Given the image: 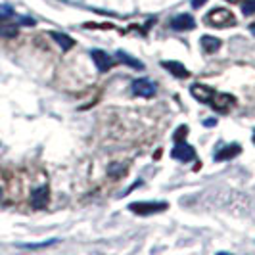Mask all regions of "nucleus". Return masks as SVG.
<instances>
[{
	"label": "nucleus",
	"mask_w": 255,
	"mask_h": 255,
	"mask_svg": "<svg viewBox=\"0 0 255 255\" xmlns=\"http://www.w3.org/2000/svg\"><path fill=\"white\" fill-rule=\"evenodd\" d=\"M50 37L62 46V50L64 52H67L69 48H73L75 46V40L69 37V35H65V33H56V31H52L50 33Z\"/></svg>",
	"instance_id": "nucleus-14"
},
{
	"label": "nucleus",
	"mask_w": 255,
	"mask_h": 255,
	"mask_svg": "<svg viewBox=\"0 0 255 255\" xmlns=\"http://www.w3.org/2000/svg\"><path fill=\"white\" fill-rule=\"evenodd\" d=\"M48 200H50V190L48 186H40L37 190L31 194V205L35 209H44L48 205Z\"/></svg>",
	"instance_id": "nucleus-8"
},
{
	"label": "nucleus",
	"mask_w": 255,
	"mask_h": 255,
	"mask_svg": "<svg viewBox=\"0 0 255 255\" xmlns=\"http://www.w3.org/2000/svg\"><path fill=\"white\" fill-rule=\"evenodd\" d=\"M128 209L136 215H153L169 209V204L167 202H132L128 205Z\"/></svg>",
	"instance_id": "nucleus-2"
},
{
	"label": "nucleus",
	"mask_w": 255,
	"mask_h": 255,
	"mask_svg": "<svg viewBox=\"0 0 255 255\" xmlns=\"http://www.w3.org/2000/svg\"><path fill=\"white\" fill-rule=\"evenodd\" d=\"M56 240H48V242L44 244H21L19 248H27V250H35V248H46V246H50V244H54Z\"/></svg>",
	"instance_id": "nucleus-20"
},
{
	"label": "nucleus",
	"mask_w": 255,
	"mask_h": 255,
	"mask_svg": "<svg viewBox=\"0 0 255 255\" xmlns=\"http://www.w3.org/2000/svg\"><path fill=\"white\" fill-rule=\"evenodd\" d=\"M17 33H19V29L15 23H8L6 19L0 21V37L2 38H13L17 37Z\"/></svg>",
	"instance_id": "nucleus-15"
},
{
	"label": "nucleus",
	"mask_w": 255,
	"mask_h": 255,
	"mask_svg": "<svg viewBox=\"0 0 255 255\" xmlns=\"http://www.w3.org/2000/svg\"><path fill=\"white\" fill-rule=\"evenodd\" d=\"M171 155H173L175 159H179V161L188 163V161H192V159L196 157V152H194V148H192L190 144H186L184 140H177L175 148L171 150Z\"/></svg>",
	"instance_id": "nucleus-5"
},
{
	"label": "nucleus",
	"mask_w": 255,
	"mask_h": 255,
	"mask_svg": "<svg viewBox=\"0 0 255 255\" xmlns=\"http://www.w3.org/2000/svg\"><path fill=\"white\" fill-rule=\"evenodd\" d=\"M90 56H92V60H94V64H96V67H98V71H100V73L110 71V69L117 64V60L112 58L108 52H104V50H92L90 52Z\"/></svg>",
	"instance_id": "nucleus-4"
},
{
	"label": "nucleus",
	"mask_w": 255,
	"mask_h": 255,
	"mask_svg": "<svg viewBox=\"0 0 255 255\" xmlns=\"http://www.w3.org/2000/svg\"><path fill=\"white\" fill-rule=\"evenodd\" d=\"M10 17H13V8L8 6V4H2L0 6V21L2 19H10Z\"/></svg>",
	"instance_id": "nucleus-17"
},
{
	"label": "nucleus",
	"mask_w": 255,
	"mask_h": 255,
	"mask_svg": "<svg viewBox=\"0 0 255 255\" xmlns=\"http://www.w3.org/2000/svg\"><path fill=\"white\" fill-rule=\"evenodd\" d=\"M250 31H252V33L255 35V23H252V25H250Z\"/></svg>",
	"instance_id": "nucleus-24"
},
{
	"label": "nucleus",
	"mask_w": 255,
	"mask_h": 255,
	"mask_svg": "<svg viewBox=\"0 0 255 255\" xmlns=\"http://www.w3.org/2000/svg\"><path fill=\"white\" fill-rule=\"evenodd\" d=\"M252 140H254V144H255V130H254V136H252Z\"/></svg>",
	"instance_id": "nucleus-25"
},
{
	"label": "nucleus",
	"mask_w": 255,
	"mask_h": 255,
	"mask_svg": "<svg viewBox=\"0 0 255 255\" xmlns=\"http://www.w3.org/2000/svg\"><path fill=\"white\" fill-rule=\"evenodd\" d=\"M125 171H127V167H125V165H123V167H117L115 163L112 167H110V169H108V173H110L112 177H114V175H117V177H119V175H123Z\"/></svg>",
	"instance_id": "nucleus-19"
},
{
	"label": "nucleus",
	"mask_w": 255,
	"mask_h": 255,
	"mask_svg": "<svg viewBox=\"0 0 255 255\" xmlns=\"http://www.w3.org/2000/svg\"><path fill=\"white\" fill-rule=\"evenodd\" d=\"M186 132H188V127H186V125H180V127L177 128V132H175V142H177V140H184Z\"/></svg>",
	"instance_id": "nucleus-18"
},
{
	"label": "nucleus",
	"mask_w": 255,
	"mask_h": 255,
	"mask_svg": "<svg viewBox=\"0 0 255 255\" xmlns=\"http://www.w3.org/2000/svg\"><path fill=\"white\" fill-rule=\"evenodd\" d=\"M215 123H217L215 119H205V121H204V125H205V127H213Z\"/></svg>",
	"instance_id": "nucleus-22"
},
{
	"label": "nucleus",
	"mask_w": 255,
	"mask_h": 255,
	"mask_svg": "<svg viewBox=\"0 0 255 255\" xmlns=\"http://www.w3.org/2000/svg\"><path fill=\"white\" fill-rule=\"evenodd\" d=\"M236 102V98L234 96H230V94H221V92H215V96H213V100H211V108L213 110H217L219 114H225V112H229L230 106H234Z\"/></svg>",
	"instance_id": "nucleus-7"
},
{
	"label": "nucleus",
	"mask_w": 255,
	"mask_h": 255,
	"mask_svg": "<svg viewBox=\"0 0 255 255\" xmlns=\"http://www.w3.org/2000/svg\"><path fill=\"white\" fill-rule=\"evenodd\" d=\"M161 67L167 69L173 77H179V79H186L190 77V71L180 64V62H173V60H167V62H161Z\"/></svg>",
	"instance_id": "nucleus-11"
},
{
	"label": "nucleus",
	"mask_w": 255,
	"mask_h": 255,
	"mask_svg": "<svg viewBox=\"0 0 255 255\" xmlns=\"http://www.w3.org/2000/svg\"><path fill=\"white\" fill-rule=\"evenodd\" d=\"M227 2H230V4H242L244 0H227Z\"/></svg>",
	"instance_id": "nucleus-23"
},
{
	"label": "nucleus",
	"mask_w": 255,
	"mask_h": 255,
	"mask_svg": "<svg viewBox=\"0 0 255 255\" xmlns=\"http://www.w3.org/2000/svg\"><path fill=\"white\" fill-rule=\"evenodd\" d=\"M0 194H2V190H0Z\"/></svg>",
	"instance_id": "nucleus-26"
},
{
	"label": "nucleus",
	"mask_w": 255,
	"mask_h": 255,
	"mask_svg": "<svg viewBox=\"0 0 255 255\" xmlns=\"http://www.w3.org/2000/svg\"><path fill=\"white\" fill-rule=\"evenodd\" d=\"M205 2H207V0H192V8H194V10H198V8H202V6H204Z\"/></svg>",
	"instance_id": "nucleus-21"
},
{
	"label": "nucleus",
	"mask_w": 255,
	"mask_h": 255,
	"mask_svg": "<svg viewBox=\"0 0 255 255\" xmlns=\"http://www.w3.org/2000/svg\"><path fill=\"white\" fill-rule=\"evenodd\" d=\"M202 50L205 52V54H215V52L221 48V38H217V37H211V35H204L202 37Z\"/></svg>",
	"instance_id": "nucleus-12"
},
{
	"label": "nucleus",
	"mask_w": 255,
	"mask_h": 255,
	"mask_svg": "<svg viewBox=\"0 0 255 255\" xmlns=\"http://www.w3.org/2000/svg\"><path fill=\"white\" fill-rule=\"evenodd\" d=\"M171 27L175 31H190V29L196 27V19L192 17L190 13H180V15L171 19Z\"/></svg>",
	"instance_id": "nucleus-9"
},
{
	"label": "nucleus",
	"mask_w": 255,
	"mask_h": 255,
	"mask_svg": "<svg viewBox=\"0 0 255 255\" xmlns=\"http://www.w3.org/2000/svg\"><path fill=\"white\" fill-rule=\"evenodd\" d=\"M242 12H244V15H254L255 13V0H244Z\"/></svg>",
	"instance_id": "nucleus-16"
},
{
	"label": "nucleus",
	"mask_w": 255,
	"mask_h": 255,
	"mask_svg": "<svg viewBox=\"0 0 255 255\" xmlns=\"http://www.w3.org/2000/svg\"><path fill=\"white\" fill-rule=\"evenodd\" d=\"M240 152H242V146H240V144H229V146H225V148H217V152H215V161L234 159Z\"/></svg>",
	"instance_id": "nucleus-10"
},
{
	"label": "nucleus",
	"mask_w": 255,
	"mask_h": 255,
	"mask_svg": "<svg viewBox=\"0 0 255 255\" xmlns=\"http://www.w3.org/2000/svg\"><path fill=\"white\" fill-rule=\"evenodd\" d=\"M190 94L202 104H211L213 96H215V90L207 85H202V83H194L190 87Z\"/></svg>",
	"instance_id": "nucleus-6"
},
{
	"label": "nucleus",
	"mask_w": 255,
	"mask_h": 255,
	"mask_svg": "<svg viewBox=\"0 0 255 255\" xmlns=\"http://www.w3.org/2000/svg\"><path fill=\"white\" fill-rule=\"evenodd\" d=\"M204 21L207 25L211 27H234L236 25V17H234V13L227 10V8H213L209 13H205Z\"/></svg>",
	"instance_id": "nucleus-1"
},
{
	"label": "nucleus",
	"mask_w": 255,
	"mask_h": 255,
	"mask_svg": "<svg viewBox=\"0 0 255 255\" xmlns=\"http://www.w3.org/2000/svg\"><path fill=\"white\" fill-rule=\"evenodd\" d=\"M115 56H117V58H115L117 62H123V64L128 65V67H134V69H138V71H142V69H144V64H142V62H138L136 58L128 56L125 50H117V54H115Z\"/></svg>",
	"instance_id": "nucleus-13"
},
{
	"label": "nucleus",
	"mask_w": 255,
	"mask_h": 255,
	"mask_svg": "<svg viewBox=\"0 0 255 255\" xmlns=\"http://www.w3.org/2000/svg\"><path fill=\"white\" fill-rule=\"evenodd\" d=\"M130 90H132L134 96L152 98V96H155V92H157V87H155V83H153L152 79L142 77V79H134V81L130 83Z\"/></svg>",
	"instance_id": "nucleus-3"
}]
</instances>
